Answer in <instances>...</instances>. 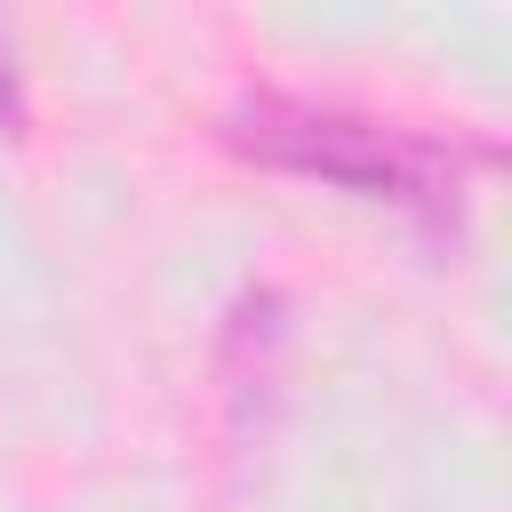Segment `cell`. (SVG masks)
<instances>
[{"instance_id":"2","label":"cell","mask_w":512,"mask_h":512,"mask_svg":"<svg viewBox=\"0 0 512 512\" xmlns=\"http://www.w3.org/2000/svg\"><path fill=\"white\" fill-rule=\"evenodd\" d=\"M0 112H16V80H8V64H0Z\"/></svg>"},{"instance_id":"1","label":"cell","mask_w":512,"mask_h":512,"mask_svg":"<svg viewBox=\"0 0 512 512\" xmlns=\"http://www.w3.org/2000/svg\"><path fill=\"white\" fill-rule=\"evenodd\" d=\"M232 144L272 160V168H304V176H328L360 200H392V208H424V216H448V192H456V152L448 144L376 128V120H352V112L288 104V96L240 104Z\"/></svg>"}]
</instances>
